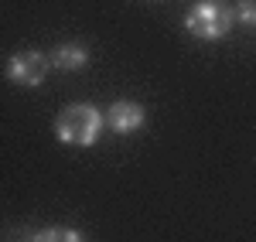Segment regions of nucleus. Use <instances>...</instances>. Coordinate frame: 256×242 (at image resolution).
Wrapping results in <instances>:
<instances>
[{"label": "nucleus", "instance_id": "423d86ee", "mask_svg": "<svg viewBox=\"0 0 256 242\" xmlns=\"http://www.w3.org/2000/svg\"><path fill=\"white\" fill-rule=\"evenodd\" d=\"M31 242H86L82 239V232L76 229H65V225H52V229H41L31 236Z\"/></svg>", "mask_w": 256, "mask_h": 242}, {"label": "nucleus", "instance_id": "0eeeda50", "mask_svg": "<svg viewBox=\"0 0 256 242\" xmlns=\"http://www.w3.org/2000/svg\"><path fill=\"white\" fill-rule=\"evenodd\" d=\"M236 17L242 20V24H256V0H239Z\"/></svg>", "mask_w": 256, "mask_h": 242}, {"label": "nucleus", "instance_id": "f03ea898", "mask_svg": "<svg viewBox=\"0 0 256 242\" xmlns=\"http://www.w3.org/2000/svg\"><path fill=\"white\" fill-rule=\"evenodd\" d=\"M232 20H236V10L229 3H222V0H202V3H195L188 10L184 27H188V34H195L202 41H218L232 31Z\"/></svg>", "mask_w": 256, "mask_h": 242}, {"label": "nucleus", "instance_id": "f257e3e1", "mask_svg": "<svg viewBox=\"0 0 256 242\" xmlns=\"http://www.w3.org/2000/svg\"><path fill=\"white\" fill-rule=\"evenodd\" d=\"M102 130V113H99L92 102H72L65 106L58 116H55V133L62 143H72V147H92Z\"/></svg>", "mask_w": 256, "mask_h": 242}, {"label": "nucleus", "instance_id": "7ed1b4c3", "mask_svg": "<svg viewBox=\"0 0 256 242\" xmlns=\"http://www.w3.org/2000/svg\"><path fill=\"white\" fill-rule=\"evenodd\" d=\"M44 75H48V58L41 51H20V55H14L7 61V79L14 85L31 89V85H41Z\"/></svg>", "mask_w": 256, "mask_h": 242}, {"label": "nucleus", "instance_id": "20e7f679", "mask_svg": "<svg viewBox=\"0 0 256 242\" xmlns=\"http://www.w3.org/2000/svg\"><path fill=\"white\" fill-rule=\"evenodd\" d=\"M147 120V113H144V106L140 102H130V99H116L110 109H106V126L120 133V137H126V133H137L140 126Z\"/></svg>", "mask_w": 256, "mask_h": 242}, {"label": "nucleus", "instance_id": "6e6552de", "mask_svg": "<svg viewBox=\"0 0 256 242\" xmlns=\"http://www.w3.org/2000/svg\"><path fill=\"white\" fill-rule=\"evenodd\" d=\"M14 242H31V236H20V239H14Z\"/></svg>", "mask_w": 256, "mask_h": 242}, {"label": "nucleus", "instance_id": "39448f33", "mask_svg": "<svg viewBox=\"0 0 256 242\" xmlns=\"http://www.w3.org/2000/svg\"><path fill=\"white\" fill-rule=\"evenodd\" d=\"M52 65L58 72H82L89 65V51L82 44H58L55 55H52Z\"/></svg>", "mask_w": 256, "mask_h": 242}]
</instances>
